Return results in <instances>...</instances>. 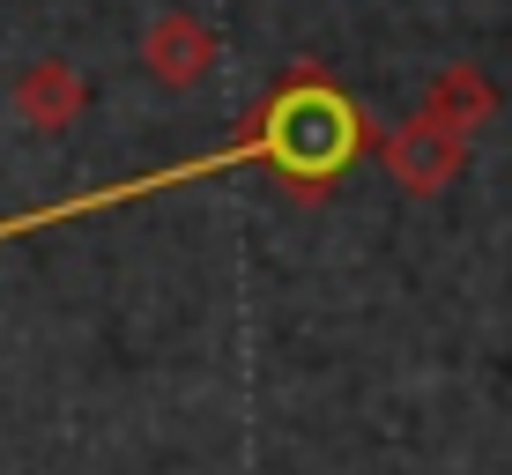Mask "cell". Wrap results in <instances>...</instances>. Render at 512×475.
<instances>
[{
  "label": "cell",
  "mask_w": 512,
  "mask_h": 475,
  "mask_svg": "<svg viewBox=\"0 0 512 475\" xmlns=\"http://www.w3.org/2000/svg\"><path fill=\"white\" fill-rule=\"evenodd\" d=\"M379 164L394 171L401 193H446V186L468 171V142H461V134H446L438 119L416 112V119H401V127L379 142Z\"/></svg>",
  "instance_id": "cell-2"
},
{
  "label": "cell",
  "mask_w": 512,
  "mask_h": 475,
  "mask_svg": "<svg viewBox=\"0 0 512 475\" xmlns=\"http://www.w3.org/2000/svg\"><path fill=\"white\" fill-rule=\"evenodd\" d=\"M8 104H15V119H23V127L60 134V127H75V119L90 112V82H82L67 60H30L23 75H15Z\"/></svg>",
  "instance_id": "cell-4"
},
{
  "label": "cell",
  "mask_w": 512,
  "mask_h": 475,
  "mask_svg": "<svg viewBox=\"0 0 512 475\" xmlns=\"http://www.w3.org/2000/svg\"><path fill=\"white\" fill-rule=\"evenodd\" d=\"M357 149H372V119L357 112L320 67H297L282 90L260 104L253 134H245V156L275 164L290 193H327V179H342L357 164Z\"/></svg>",
  "instance_id": "cell-1"
},
{
  "label": "cell",
  "mask_w": 512,
  "mask_h": 475,
  "mask_svg": "<svg viewBox=\"0 0 512 475\" xmlns=\"http://www.w3.org/2000/svg\"><path fill=\"white\" fill-rule=\"evenodd\" d=\"M490 112H498V82H490L483 67H446V75L423 90V119H438V127L461 134V142L483 127Z\"/></svg>",
  "instance_id": "cell-5"
},
{
  "label": "cell",
  "mask_w": 512,
  "mask_h": 475,
  "mask_svg": "<svg viewBox=\"0 0 512 475\" xmlns=\"http://www.w3.org/2000/svg\"><path fill=\"white\" fill-rule=\"evenodd\" d=\"M141 67H149L164 90H193V82L216 67V30L193 8H164L149 23V38H141Z\"/></svg>",
  "instance_id": "cell-3"
}]
</instances>
